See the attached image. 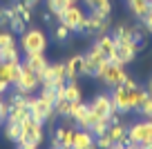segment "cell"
<instances>
[{
  "mask_svg": "<svg viewBox=\"0 0 152 149\" xmlns=\"http://www.w3.org/2000/svg\"><path fill=\"white\" fill-rule=\"evenodd\" d=\"M74 136H76V129L74 127H58L52 136V149H72V142H74Z\"/></svg>",
  "mask_w": 152,
  "mask_h": 149,
  "instance_id": "obj_10",
  "label": "cell"
},
{
  "mask_svg": "<svg viewBox=\"0 0 152 149\" xmlns=\"http://www.w3.org/2000/svg\"><path fill=\"white\" fill-rule=\"evenodd\" d=\"M148 91H150V93H152V80H150V87H148Z\"/></svg>",
  "mask_w": 152,
  "mask_h": 149,
  "instance_id": "obj_42",
  "label": "cell"
},
{
  "mask_svg": "<svg viewBox=\"0 0 152 149\" xmlns=\"http://www.w3.org/2000/svg\"><path fill=\"white\" fill-rule=\"evenodd\" d=\"M85 33H107L110 29V16H101L99 11H92L90 16H85V25H83Z\"/></svg>",
  "mask_w": 152,
  "mask_h": 149,
  "instance_id": "obj_9",
  "label": "cell"
},
{
  "mask_svg": "<svg viewBox=\"0 0 152 149\" xmlns=\"http://www.w3.org/2000/svg\"><path fill=\"white\" fill-rule=\"evenodd\" d=\"M0 80L7 85H14V80H11V65L9 62H0Z\"/></svg>",
  "mask_w": 152,
  "mask_h": 149,
  "instance_id": "obj_27",
  "label": "cell"
},
{
  "mask_svg": "<svg viewBox=\"0 0 152 149\" xmlns=\"http://www.w3.org/2000/svg\"><path fill=\"white\" fill-rule=\"evenodd\" d=\"M107 127H110V118H101V120H96L94 125H92V134H94V138L96 136H103V134H107Z\"/></svg>",
  "mask_w": 152,
  "mask_h": 149,
  "instance_id": "obj_23",
  "label": "cell"
},
{
  "mask_svg": "<svg viewBox=\"0 0 152 149\" xmlns=\"http://www.w3.org/2000/svg\"><path fill=\"white\" fill-rule=\"evenodd\" d=\"M105 2H112V0H85V5L90 7L92 11L99 9V7H101V5H105Z\"/></svg>",
  "mask_w": 152,
  "mask_h": 149,
  "instance_id": "obj_32",
  "label": "cell"
},
{
  "mask_svg": "<svg viewBox=\"0 0 152 149\" xmlns=\"http://www.w3.org/2000/svg\"><path fill=\"white\" fill-rule=\"evenodd\" d=\"M5 136L11 140V142H18V138H20V125H16V122H7V125H5Z\"/></svg>",
  "mask_w": 152,
  "mask_h": 149,
  "instance_id": "obj_24",
  "label": "cell"
},
{
  "mask_svg": "<svg viewBox=\"0 0 152 149\" xmlns=\"http://www.w3.org/2000/svg\"><path fill=\"white\" fill-rule=\"evenodd\" d=\"M20 47L25 54H43L47 47V36L40 29H27L20 33Z\"/></svg>",
  "mask_w": 152,
  "mask_h": 149,
  "instance_id": "obj_2",
  "label": "cell"
},
{
  "mask_svg": "<svg viewBox=\"0 0 152 149\" xmlns=\"http://www.w3.org/2000/svg\"><path fill=\"white\" fill-rule=\"evenodd\" d=\"M54 91H56V100H63L65 98V85H58Z\"/></svg>",
  "mask_w": 152,
  "mask_h": 149,
  "instance_id": "obj_35",
  "label": "cell"
},
{
  "mask_svg": "<svg viewBox=\"0 0 152 149\" xmlns=\"http://www.w3.org/2000/svg\"><path fill=\"white\" fill-rule=\"evenodd\" d=\"M139 51H141V45L134 42L132 38H116V56H114L112 62H119V65L132 62Z\"/></svg>",
  "mask_w": 152,
  "mask_h": 149,
  "instance_id": "obj_5",
  "label": "cell"
},
{
  "mask_svg": "<svg viewBox=\"0 0 152 149\" xmlns=\"http://www.w3.org/2000/svg\"><path fill=\"white\" fill-rule=\"evenodd\" d=\"M18 149H38V147H34V145H18Z\"/></svg>",
  "mask_w": 152,
  "mask_h": 149,
  "instance_id": "obj_39",
  "label": "cell"
},
{
  "mask_svg": "<svg viewBox=\"0 0 152 149\" xmlns=\"http://www.w3.org/2000/svg\"><path fill=\"white\" fill-rule=\"evenodd\" d=\"M128 5H130V11H132L137 18H145L148 16V11L152 9L150 7V0H128Z\"/></svg>",
  "mask_w": 152,
  "mask_h": 149,
  "instance_id": "obj_17",
  "label": "cell"
},
{
  "mask_svg": "<svg viewBox=\"0 0 152 149\" xmlns=\"http://www.w3.org/2000/svg\"><path fill=\"white\" fill-rule=\"evenodd\" d=\"M125 69H123V65H119V62H110L107 65V71H105V76H103V80L101 82H105L107 87H119L121 82L125 80Z\"/></svg>",
  "mask_w": 152,
  "mask_h": 149,
  "instance_id": "obj_12",
  "label": "cell"
},
{
  "mask_svg": "<svg viewBox=\"0 0 152 149\" xmlns=\"http://www.w3.org/2000/svg\"><path fill=\"white\" fill-rule=\"evenodd\" d=\"M65 98L72 100V103H81L83 91H81V87H78L76 80H67V82H65Z\"/></svg>",
  "mask_w": 152,
  "mask_h": 149,
  "instance_id": "obj_19",
  "label": "cell"
},
{
  "mask_svg": "<svg viewBox=\"0 0 152 149\" xmlns=\"http://www.w3.org/2000/svg\"><path fill=\"white\" fill-rule=\"evenodd\" d=\"M0 25H7V16H5V9H0Z\"/></svg>",
  "mask_w": 152,
  "mask_h": 149,
  "instance_id": "obj_36",
  "label": "cell"
},
{
  "mask_svg": "<svg viewBox=\"0 0 152 149\" xmlns=\"http://www.w3.org/2000/svg\"><path fill=\"white\" fill-rule=\"evenodd\" d=\"M107 136L112 138V142H121V140L128 136V131H125V127L121 125V122H112V125L107 127Z\"/></svg>",
  "mask_w": 152,
  "mask_h": 149,
  "instance_id": "obj_20",
  "label": "cell"
},
{
  "mask_svg": "<svg viewBox=\"0 0 152 149\" xmlns=\"http://www.w3.org/2000/svg\"><path fill=\"white\" fill-rule=\"evenodd\" d=\"M29 116L36 122H43L45 125L47 120L56 118V111H54L52 103H47V100H43L40 96H36V98H29Z\"/></svg>",
  "mask_w": 152,
  "mask_h": 149,
  "instance_id": "obj_4",
  "label": "cell"
},
{
  "mask_svg": "<svg viewBox=\"0 0 152 149\" xmlns=\"http://www.w3.org/2000/svg\"><path fill=\"white\" fill-rule=\"evenodd\" d=\"M18 60H20V56H18V49H16V47L0 51V62H18Z\"/></svg>",
  "mask_w": 152,
  "mask_h": 149,
  "instance_id": "obj_25",
  "label": "cell"
},
{
  "mask_svg": "<svg viewBox=\"0 0 152 149\" xmlns=\"http://www.w3.org/2000/svg\"><path fill=\"white\" fill-rule=\"evenodd\" d=\"M67 7H69L67 0H47V11H49V14H54L56 18L67 9Z\"/></svg>",
  "mask_w": 152,
  "mask_h": 149,
  "instance_id": "obj_21",
  "label": "cell"
},
{
  "mask_svg": "<svg viewBox=\"0 0 152 149\" xmlns=\"http://www.w3.org/2000/svg\"><path fill=\"white\" fill-rule=\"evenodd\" d=\"M81 65H83V56H72L69 60H65V78L76 80L81 76Z\"/></svg>",
  "mask_w": 152,
  "mask_h": 149,
  "instance_id": "obj_16",
  "label": "cell"
},
{
  "mask_svg": "<svg viewBox=\"0 0 152 149\" xmlns=\"http://www.w3.org/2000/svg\"><path fill=\"white\" fill-rule=\"evenodd\" d=\"M7 89H9V85H7V82H2V80H0V93H5Z\"/></svg>",
  "mask_w": 152,
  "mask_h": 149,
  "instance_id": "obj_38",
  "label": "cell"
},
{
  "mask_svg": "<svg viewBox=\"0 0 152 149\" xmlns=\"http://www.w3.org/2000/svg\"><path fill=\"white\" fill-rule=\"evenodd\" d=\"M90 147H94V134L90 129H76L72 149H90Z\"/></svg>",
  "mask_w": 152,
  "mask_h": 149,
  "instance_id": "obj_14",
  "label": "cell"
},
{
  "mask_svg": "<svg viewBox=\"0 0 152 149\" xmlns=\"http://www.w3.org/2000/svg\"><path fill=\"white\" fill-rule=\"evenodd\" d=\"M11 47H16L14 33H9V31H0V51H2V49H11Z\"/></svg>",
  "mask_w": 152,
  "mask_h": 149,
  "instance_id": "obj_26",
  "label": "cell"
},
{
  "mask_svg": "<svg viewBox=\"0 0 152 149\" xmlns=\"http://www.w3.org/2000/svg\"><path fill=\"white\" fill-rule=\"evenodd\" d=\"M69 33H72V31H69V27H65V25L61 22V25L56 27V31H54V38H56L58 42H65L67 38H69Z\"/></svg>",
  "mask_w": 152,
  "mask_h": 149,
  "instance_id": "obj_28",
  "label": "cell"
},
{
  "mask_svg": "<svg viewBox=\"0 0 152 149\" xmlns=\"http://www.w3.org/2000/svg\"><path fill=\"white\" fill-rule=\"evenodd\" d=\"M23 65H27L31 71H36V74H40V71L45 69V67L49 65L47 58H45V54H25V60Z\"/></svg>",
  "mask_w": 152,
  "mask_h": 149,
  "instance_id": "obj_15",
  "label": "cell"
},
{
  "mask_svg": "<svg viewBox=\"0 0 152 149\" xmlns=\"http://www.w3.org/2000/svg\"><path fill=\"white\" fill-rule=\"evenodd\" d=\"M43 20H45V22H52V14H49V11H47V14L43 16Z\"/></svg>",
  "mask_w": 152,
  "mask_h": 149,
  "instance_id": "obj_40",
  "label": "cell"
},
{
  "mask_svg": "<svg viewBox=\"0 0 152 149\" xmlns=\"http://www.w3.org/2000/svg\"><path fill=\"white\" fill-rule=\"evenodd\" d=\"M0 122H2V118H0Z\"/></svg>",
  "mask_w": 152,
  "mask_h": 149,
  "instance_id": "obj_46",
  "label": "cell"
},
{
  "mask_svg": "<svg viewBox=\"0 0 152 149\" xmlns=\"http://www.w3.org/2000/svg\"><path fill=\"white\" fill-rule=\"evenodd\" d=\"M94 145L99 149H110L114 142H112V138H110L107 134H103V136H96V138H94Z\"/></svg>",
  "mask_w": 152,
  "mask_h": 149,
  "instance_id": "obj_29",
  "label": "cell"
},
{
  "mask_svg": "<svg viewBox=\"0 0 152 149\" xmlns=\"http://www.w3.org/2000/svg\"><path fill=\"white\" fill-rule=\"evenodd\" d=\"M94 11H99L101 16H110V11H112V2H105V5H101L99 9H94Z\"/></svg>",
  "mask_w": 152,
  "mask_h": 149,
  "instance_id": "obj_34",
  "label": "cell"
},
{
  "mask_svg": "<svg viewBox=\"0 0 152 149\" xmlns=\"http://www.w3.org/2000/svg\"><path fill=\"white\" fill-rule=\"evenodd\" d=\"M67 2H69V5H76V2H78V0H67Z\"/></svg>",
  "mask_w": 152,
  "mask_h": 149,
  "instance_id": "obj_41",
  "label": "cell"
},
{
  "mask_svg": "<svg viewBox=\"0 0 152 149\" xmlns=\"http://www.w3.org/2000/svg\"><path fill=\"white\" fill-rule=\"evenodd\" d=\"M145 149H152V142H150V145H145Z\"/></svg>",
  "mask_w": 152,
  "mask_h": 149,
  "instance_id": "obj_43",
  "label": "cell"
},
{
  "mask_svg": "<svg viewBox=\"0 0 152 149\" xmlns=\"http://www.w3.org/2000/svg\"><path fill=\"white\" fill-rule=\"evenodd\" d=\"M49 69H52L54 89H56L58 85H65L67 82V78H65V62H54V65H49Z\"/></svg>",
  "mask_w": 152,
  "mask_h": 149,
  "instance_id": "obj_18",
  "label": "cell"
},
{
  "mask_svg": "<svg viewBox=\"0 0 152 149\" xmlns=\"http://www.w3.org/2000/svg\"><path fill=\"white\" fill-rule=\"evenodd\" d=\"M45 140V131H43V122H36L34 118H27L25 122H20V138L18 145H38Z\"/></svg>",
  "mask_w": 152,
  "mask_h": 149,
  "instance_id": "obj_1",
  "label": "cell"
},
{
  "mask_svg": "<svg viewBox=\"0 0 152 149\" xmlns=\"http://www.w3.org/2000/svg\"><path fill=\"white\" fill-rule=\"evenodd\" d=\"M90 149H99V147H96V145H94V147H90Z\"/></svg>",
  "mask_w": 152,
  "mask_h": 149,
  "instance_id": "obj_44",
  "label": "cell"
},
{
  "mask_svg": "<svg viewBox=\"0 0 152 149\" xmlns=\"http://www.w3.org/2000/svg\"><path fill=\"white\" fill-rule=\"evenodd\" d=\"M54 111H56V116L67 118V116H69V111H72V100H67V98L56 100V103H54Z\"/></svg>",
  "mask_w": 152,
  "mask_h": 149,
  "instance_id": "obj_22",
  "label": "cell"
},
{
  "mask_svg": "<svg viewBox=\"0 0 152 149\" xmlns=\"http://www.w3.org/2000/svg\"><path fill=\"white\" fill-rule=\"evenodd\" d=\"M58 20H61L65 27H69L72 33L74 31L76 33H85V29H83V25H85V11H83L78 5H69L61 16H58Z\"/></svg>",
  "mask_w": 152,
  "mask_h": 149,
  "instance_id": "obj_3",
  "label": "cell"
},
{
  "mask_svg": "<svg viewBox=\"0 0 152 149\" xmlns=\"http://www.w3.org/2000/svg\"><path fill=\"white\" fill-rule=\"evenodd\" d=\"M90 109H92V114H96V118H110L112 114H116L114 103H112V96H107V93L96 96L94 103L90 105Z\"/></svg>",
  "mask_w": 152,
  "mask_h": 149,
  "instance_id": "obj_11",
  "label": "cell"
},
{
  "mask_svg": "<svg viewBox=\"0 0 152 149\" xmlns=\"http://www.w3.org/2000/svg\"><path fill=\"white\" fill-rule=\"evenodd\" d=\"M139 114H143L145 118H150V120H152V96H150V100H148V103L143 105V109H141Z\"/></svg>",
  "mask_w": 152,
  "mask_h": 149,
  "instance_id": "obj_31",
  "label": "cell"
},
{
  "mask_svg": "<svg viewBox=\"0 0 152 149\" xmlns=\"http://www.w3.org/2000/svg\"><path fill=\"white\" fill-rule=\"evenodd\" d=\"M96 47L101 49V54H103V56L107 58L110 62L114 60V56H116V38H114V36L101 33V36H99V40H96Z\"/></svg>",
  "mask_w": 152,
  "mask_h": 149,
  "instance_id": "obj_13",
  "label": "cell"
},
{
  "mask_svg": "<svg viewBox=\"0 0 152 149\" xmlns=\"http://www.w3.org/2000/svg\"><path fill=\"white\" fill-rule=\"evenodd\" d=\"M150 7H152V0H150Z\"/></svg>",
  "mask_w": 152,
  "mask_h": 149,
  "instance_id": "obj_45",
  "label": "cell"
},
{
  "mask_svg": "<svg viewBox=\"0 0 152 149\" xmlns=\"http://www.w3.org/2000/svg\"><path fill=\"white\" fill-rule=\"evenodd\" d=\"M143 29L152 33V9L148 11V16H145V18H143Z\"/></svg>",
  "mask_w": 152,
  "mask_h": 149,
  "instance_id": "obj_33",
  "label": "cell"
},
{
  "mask_svg": "<svg viewBox=\"0 0 152 149\" xmlns=\"http://www.w3.org/2000/svg\"><path fill=\"white\" fill-rule=\"evenodd\" d=\"M0 96H2V93H0Z\"/></svg>",
  "mask_w": 152,
  "mask_h": 149,
  "instance_id": "obj_47",
  "label": "cell"
},
{
  "mask_svg": "<svg viewBox=\"0 0 152 149\" xmlns=\"http://www.w3.org/2000/svg\"><path fill=\"white\" fill-rule=\"evenodd\" d=\"M128 138L134 145H150L152 142V120L145 118L141 122H134L128 127Z\"/></svg>",
  "mask_w": 152,
  "mask_h": 149,
  "instance_id": "obj_6",
  "label": "cell"
},
{
  "mask_svg": "<svg viewBox=\"0 0 152 149\" xmlns=\"http://www.w3.org/2000/svg\"><path fill=\"white\" fill-rule=\"evenodd\" d=\"M38 96L43 98V100H47V103H52V105L56 103V91H54L52 87H43V91L38 93Z\"/></svg>",
  "mask_w": 152,
  "mask_h": 149,
  "instance_id": "obj_30",
  "label": "cell"
},
{
  "mask_svg": "<svg viewBox=\"0 0 152 149\" xmlns=\"http://www.w3.org/2000/svg\"><path fill=\"white\" fill-rule=\"evenodd\" d=\"M103 62H107V58L101 54L99 47H90V51L83 54V65H81V76H94L96 71H99V67L103 65Z\"/></svg>",
  "mask_w": 152,
  "mask_h": 149,
  "instance_id": "obj_7",
  "label": "cell"
},
{
  "mask_svg": "<svg viewBox=\"0 0 152 149\" xmlns=\"http://www.w3.org/2000/svg\"><path fill=\"white\" fill-rule=\"evenodd\" d=\"M23 2H25V5H27V7H34V5H38L40 0H23Z\"/></svg>",
  "mask_w": 152,
  "mask_h": 149,
  "instance_id": "obj_37",
  "label": "cell"
},
{
  "mask_svg": "<svg viewBox=\"0 0 152 149\" xmlns=\"http://www.w3.org/2000/svg\"><path fill=\"white\" fill-rule=\"evenodd\" d=\"M40 85V78H38V74L36 71H31L27 65H23V74H20V78H18V82L14 85L16 87V91L18 93H25V96H29V93L34 91V89Z\"/></svg>",
  "mask_w": 152,
  "mask_h": 149,
  "instance_id": "obj_8",
  "label": "cell"
}]
</instances>
